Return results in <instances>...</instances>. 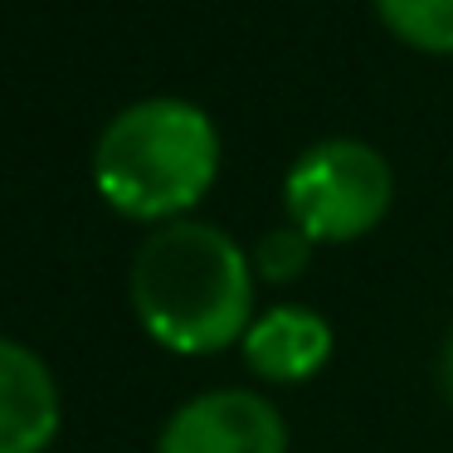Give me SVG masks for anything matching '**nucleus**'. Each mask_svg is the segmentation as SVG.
I'll return each instance as SVG.
<instances>
[{"instance_id": "f257e3e1", "label": "nucleus", "mask_w": 453, "mask_h": 453, "mask_svg": "<svg viewBox=\"0 0 453 453\" xmlns=\"http://www.w3.org/2000/svg\"><path fill=\"white\" fill-rule=\"evenodd\" d=\"M127 297L151 342L180 356H210L254 326L249 254L205 219H171L132 254Z\"/></svg>"}, {"instance_id": "f03ea898", "label": "nucleus", "mask_w": 453, "mask_h": 453, "mask_svg": "<svg viewBox=\"0 0 453 453\" xmlns=\"http://www.w3.org/2000/svg\"><path fill=\"white\" fill-rule=\"evenodd\" d=\"M219 176V132L200 103L151 93L112 112L93 142V186L118 215L176 219Z\"/></svg>"}, {"instance_id": "7ed1b4c3", "label": "nucleus", "mask_w": 453, "mask_h": 453, "mask_svg": "<svg viewBox=\"0 0 453 453\" xmlns=\"http://www.w3.org/2000/svg\"><path fill=\"white\" fill-rule=\"evenodd\" d=\"M288 219L312 244H346L385 219L395 200V171L371 142L322 137L288 166Z\"/></svg>"}, {"instance_id": "20e7f679", "label": "nucleus", "mask_w": 453, "mask_h": 453, "mask_svg": "<svg viewBox=\"0 0 453 453\" xmlns=\"http://www.w3.org/2000/svg\"><path fill=\"white\" fill-rule=\"evenodd\" d=\"M157 453H288V419L254 390H205L161 424Z\"/></svg>"}, {"instance_id": "39448f33", "label": "nucleus", "mask_w": 453, "mask_h": 453, "mask_svg": "<svg viewBox=\"0 0 453 453\" xmlns=\"http://www.w3.org/2000/svg\"><path fill=\"white\" fill-rule=\"evenodd\" d=\"M59 380L15 336H0V453H40L59 434Z\"/></svg>"}, {"instance_id": "423d86ee", "label": "nucleus", "mask_w": 453, "mask_h": 453, "mask_svg": "<svg viewBox=\"0 0 453 453\" xmlns=\"http://www.w3.org/2000/svg\"><path fill=\"white\" fill-rule=\"evenodd\" d=\"M244 356L264 380H312L332 356V322L317 307L303 303H278L268 312L254 317V326L244 332Z\"/></svg>"}, {"instance_id": "0eeeda50", "label": "nucleus", "mask_w": 453, "mask_h": 453, "mask_svg": "<svg viewBox=\"0 0 453 453\" xmlns=\"http://www.w3.org/2000/svg\"><path fill=\"white\" fill-rule=\"evenodd\" d=\"M375 15L395 40L424 54H453V0H375Z\"/></svg>"}, {"instance_id": "6e6552de", "label": "nucleus", "mask_w": 453, "mask_h": 453, "mask_svg": "<svg viewBox=\"0 0 453 453\" xmlns=\"http://www.w3.org/2000/svg\"><path fill=\"white\" fill-rule=\"evenodd\" d=\"M307 258H312V239H307L293 219L264 229L258 244H254V268L268 278V283H293V278L307 268Z\"/></svg>"}, {"instance_id": "1a4fd4ad", "label": "nucleus", "mask_w": 453, "mask_h": 453, "mask_svg": "<svg viewBox=\"0 0 453 453\" xmlns=\"http://www.w3.org/2000/svg\"><path fill=\"white\" fill-rule=\"evenodd\" d=\"M439 390L449 395V404H453V332L443 336V346H439Z\"/></svg>"}]
</instances>
